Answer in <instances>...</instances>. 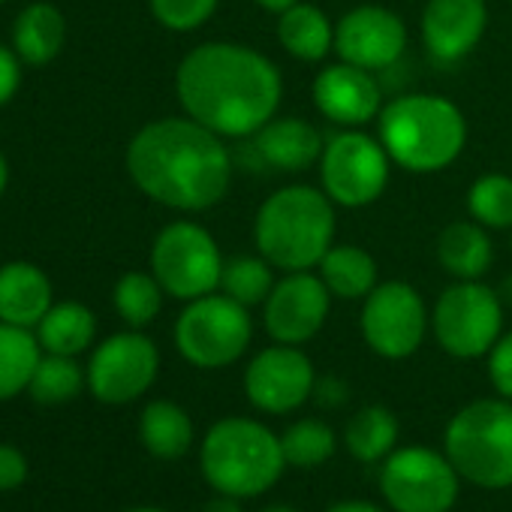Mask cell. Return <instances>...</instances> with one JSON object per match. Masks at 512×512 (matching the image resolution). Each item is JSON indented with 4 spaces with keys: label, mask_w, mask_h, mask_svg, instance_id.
<instances>
[{
    "label": "cell",
    "mask_w": 512,
    "mask_h": 512,
    "mask_svg": "<svg viewBox=\"0 0 512 512\" xmlns=\"http://www.w3.org/2000/svg\"><path fill=\"white\" fill-rule=\"evenodd\" d=\"M175 94L187 118L223 139H244L278 115L284 79L253 46L202 43L178 64Z\"/></svg>",
    "instance_id": "cell-1"
},
{
    "label": "cell",
    "mask_w": 512,
    "mask_h": 512,
    "mask_svg": "<svg viewBox=\"0 0 512 512\" xmlns=\"http://www.w3.org/2000/svg\"><path fill=\"white\" fill-rule=\"evenodd\" d=\"M133 184L175 211L214 208L232 181V157L223 136L193 118H160L145 124L127 148Z\"/></svg>",
    "instance_id": "cell-2"
},
{
    "label": "cell",
    "mask_w": 512,
    "mask_h": 512,
    "mask_svg": "<svg viewBox=\"0 0 512 512\" xmlns=\"http://www.w3.org/2000/svg\"><path fill=\"white\" fill-rule=\"evenodd\" d=\"M335 208L323 187L287 184L275 190L253 217L256 253L281 272H314L335 244Z\"/></svg>",
    "instance_id": "cell-3"
},
{
    "label": "cell",
    "mask_w": 512,
    "mask_h": 512,
    "mask_svg": "<svg viewBox=\"0 0 512 512\" xmlns=\"http://www.w3.org/2000/svg\"><path fill=\"white\" fill-rule=\"evenodd\" d=\"M377 139L389 160L407 172L449 169L467 145L464 112L440 94H401L377 118Z\"/></svg>",
    "instance_id": "cell-4"
},
{
    "label": "cell",
    "mask_w": 512,
    "mask_h": 512,
    "mask_svg": "<svg viewBox=\"0 0 512 512\" xmlns=\"http://www.w3.org/2000/svg\"><path fill=\"white\" fill-rule=\"evenodd\" d=\"M202 473L208 485L232 497H256L269 491L284 467V446L263 422L229 416L208 428L202 440Z\"/></svg>",
    "instance_id": "cell-5"
},
{
    "label": "cell",
    "mask_w": 512,
    "mask_h": 512,
    "mask_svg": "<svg viewBox=\"0 0 512 512\" xmlns=\"http://www.w3.org/2000/svg\"><path fill=\"white\" fill-rule=\"evenodd\" d=\"M446 458L461 479L479 488L512 485V401L479 398L446 425Z\"/></svg>",
    "instance_id": "cell-6"
},
{
    "label": "cell",
    "mask_w": 512,
    "mask_h": 512,
    "mask_svg": "<svg viewBox=\"0 0 512 512\" xmlns=\"http://www.w3.org/2000/svg\"><path fill=\"white\" fill-rule=\"evenodd\" d=\"M247 311L250 308L238 305L226 293H208L187 302L175 323L178 353L205 371L238 362L253 338V320Z\"/></svg>",
    "instance_id": "cell-7"
},
{
    "label": "cell",
    "mask_w": 512,
    "mask_h": 512,
    "mask_svg": "<svg viewBox=\"0 0 512 512\" xmlns=\"http://www.w3.org/2000/svg\"><path fill=\"white\" fill-rule=\"evenodd\" d=\"M151 275L160 281L166 296L181 302L217 293L223 256L214 235L193 220L163 226L151 247Z\"/></svg>",
    "instance_id": "cell-8"
},
{
    "label": "cell",
    "mask_w": 512,
    "mask_h": 512,
    "mask_svg": "<svg viewBox=\"0 0 512 512\" xmlns=\"http://www.w3.org/2000/svg\"><path fill=\"white\" fill-rule=\"evenodd\" d=\"M503 299L482 281L449 284L431 311L437 344L455 359H479L503 335Z\"/></svg>",
    "instance_id": "cell-9"
},
{
    "label": "cell",
    "mask_w": 512,
    "mask_h": 512,
    "mask_svg": "<svg viewBox=\"0 0 512 512\" xmlns=\"http://www.w3.org/2000/svg\"><path fill=\"white\" fill-rule=\"evenodd\" d=\"M392 166L395 163L377 136L350 127L326 142L320 157V187L341 208H365L386 193Z\"/></svg>",
    "instance_id": "cell-10"
},
{
    "label": "cell",
    "mask_w": 512,
    "mask_h": 512,
    "mask_svg": "<svg viewBox=\"0 0 512 512\" xmlns=\"http://www.w3.org/2000/svg\"><path fill=\"white\" fill-rule=\"evenodd\" d=\"M458 470L428 446L395 449L380 470V491L395 512H449L458 497Z\"/></svg>",
    "instance_id": "cell-11"
},
{
    "label": "cell",
    "mask_w": 512,
    "mask_h": 512,
    "mask_svg": "<svg viewBox=\"0 0 512 512\" xmlns=\"http://www.w3.org/2000/svg\"><path fill=\"white\" fill-rule=\"evenodd\" d=\"M428 326L431 314L419 290L407 281H383L362 299V338L383 359L413 356L422 347Z\"/></svg>",
    "instance_id": "cell-12"
},
{
    "label": "cell",
    "mask_w": 512,
    "mask_h": 512,
    "mask_svg": "<svg viewBox=\"0 0 512 512\" xmlns=\"http://www.w3.org/2000/svg\"><path fill=\"white\" fill-rule=\"evenodd\" d=\"M160 371V353L142 332L106 338L88 365V386L103 404H130L145 395Z\"/></svg>",
    "instance_id": "cell-13"
},
{
    "label": "cell",
    "mask_w": 512,
    "mask_h": 512,
    "mask_svg": "<svg viewBox=\"0 0 512 512\" xmlns=\"http://www.w3.org/2000/svg\"><path fill=\"white\" fill-rule=\"evenodd\" d=\"M317 386V371L311 359L293 344H272L256 353L244 371V392L253 407L263 413H293L302 407Z\"/></svg>",
    "instance_id": "cell-14"
},
{
    "label": "cell",
    "mask_w": 512,
    "mask_h": 512,
    "mask_svg": "<svg viewBox=\"0 0 512 512\" xmlns=\"http://www.w3.org/2000/svg\"><path fill=\"white\" fill-rule=\"evenodd\" d=\"M332 311V293L317 272H284L263 302V326L275 344L302 347L320 335Z\"/></svg>",
    "instance_id": "cell-15"
},
{
    "label": "cell",
    "mask_w": 512,
    "mask_h": 512,
    "mask_svg": "<svg viewBox=\"0 0 512 512\" xmlns=\"http://www.w3.org/2000/svg\"><path fill=\"white\" fill-rule=\"evenodd\" d=\"M407 49V25L398 13L362 4L335 25V55L362 70H386Z\"/></svg>",
    "instance_id": "cell-16"
},
{
    "label": "cell",
    "mask_w": 512,
    "mask_h": 512,
    "mask_svg": "<svg viewBox=\"0 0 512 512\" xmlns=\"http://www.w3.org/2000/svg\"><path fill=\"white\" fill-rule=\"evenodd\" d=\"M311 100L326 121L341 124L344 130L377 121L386 106L374 73L347 61H338L317 73L311 85Z\"/></svg>",
    "instance_id": "cell-17"
},
{
    "label": "cell",
    "mask_w": 512,
    "mask_h": 512,
    "mask_svg": "<svg viewBox=\"0 0 512 512\" xmlns=\"http://www.w3.org/2000/svg\"><path fill=\"white\" fill-rule=\"evenodd\" d=\"M485 0H428L422 10V46L437 64L464 61L485 37Z\"/></svg>",
    "instance_id": "cell-18"
},
{
    "label": "cell",
    "mask_w": 512,
    "mask_h": 512,
    "mask_svg": "<svg viewBox=\"0 0 512 512\" xmlns=\"http://www.w3.org/2000/svg\"><path fill=\"white\" fill-rule=\"evenodd\" d=\"M253 151L278 172H305L323 157V136L308 118H272L253 136Z\"/></svg>",
    "instance_id": "cell-19"
},
{
    "label": "cell",
    "mask_w": 512,
    "mask_h": 512,
    "mask_svg": "<svg viewBox=\"0 0 512 512\" xmlns=\"http://www.w3.org/2000/svg\"><path fill=\"white\" fill-rule=\"evenodd\" d=\"M494 260V244L482 223L452 220L437 235V263L455 281H479Z\"/></svg>",
    "instance_id": "cell-20"
},
{
    "label": "cell",
    "mask_w": 512,
    "mask_h": 512,
    "mask_svg": "<svg viewBox=\"0 0 512 512\" xmlns=\"http://www.w3.org/2000/svg\"><path fill=\"white\" fill-rule=\"evenodd\" d=\"M52 308V284L31 263H10L0 269V323L40 326Z\"/></svg>",
    "instance_id": "cell-21"
},
{
    "label": "cell",
    "mask_w": 512,
    "mask_h": 512,
    "mask_svg": "<svg viewBox=\"0 0 512 512\" xmlns=\"http://www.w3.org/2000/svg\"><path fill=\"white\" fill-rule=\"evenodd\" d=\"M278 43L290 58L320 64L335 52V25L323 10L299 0L296 7L278 16Z\"/></svg>",
    "instance_id": "cell-22"
},
{
    "label": "cell",
    "mask_w": 512,
    "mask_h": 512,
    "mask_svg": "<svg viewBox=\"0 0 512 512\" xmlns=\"http://www.w3.org/2000/svg\"><path fill=\"white\" fill-rule=\"evenodd\" d=\"M317 275L332 293V299H344V302H362L380 284L374 256L356 244H338V241L320 260Z\"/></svg>",
    "instance_id": "cell-23"
},
{
    "label": "cell",
    "mask_w": 512,
    "mask_h": 512,
    "mask_svg": "<svg viewBox=\"0 0 512 512\" xmlns=\"http://www.w3.org/2000/svg\"><path fill=\"white\" fill-rule=\"evenodd\" d=\"M64 37H67V22L52 4H31L28 10H22L13 28L16 55L34 67L58 58Z\"/></svg>",
    "instance_id": "cell-24"
},
{
    "label": "cell",
    "mask_w": 512,
    "mask_h": 512,
    "mask_svg": "<svg viewBox=\"0 0 512 512\" xmlns=\"http://www.w3.org/2000/svg\"><path fill=\"white\" fill-rule=\"evenodd\" d=\"M97 335V317L79 302H61L46 311L37 326L40 347L58 356H79L91 347Z\"/></svg>",
    "instance_id": "cell-25"
},
{
    "label": "cell",
    "mask_w": 512,
    "mask_h": 512,
    "mask_svg": "<svg viewBox=\"0 0 512 512\" xmlns=\"http://www.w3.org/2000/svg\"><path fill=\"white\" fill-rule=\"evenodd\" d=\"M139 437L154 458L172 461L193 446V422L172 401H151L139 416Z\"/></svg>",
    "instance_id": "cell-26"
},
{
    "label": "cell",
    "mask_w": 512,
    "mask_h": 512,
    "mask_svg": "<svg viewBox=\"0 0 512 512\" xmlns=\"http://www.w3.org/2000/svg\"><path fill=\"white\" fill-rule=\"evenodd\" d=\"M40 359V338L31 329L0 323V401L31 386Z\"/></svg>",
    "instance_id": "cell-27"
},
{
    "label": "cell",
    "mask_w": 512,
    "mask_h": 512,
    "mask_svg": "<svg viewBox=\"0 0 512 512\" xmlns=\"http://www.w3.org/2000/svg\"><path fill=\"white\" fill-rule=\"evenodd\" d=\"M344 443H347V449H350V455L356 461H365V464L386 461L395 452V443H398V419H395V413L380 407V404L362 407L347 422Z\"/></svg>",
    "instance_id": "cell-28"
},
{
    "label": "cell",
    "mask_w": 512,
    "mask_h": 512,
    "mask_svg": "<svg viewBox=\"0 0 512 512\" xmlns=\"http://www.w3.org/2000/svg\"><path fill=\"white\" fill-rule=\"evenodd\" d=\"M275 287V266L263 253H238L223 260L220 293L235 299L244 308L263 305Z\"/></svg>",
    "instance_id": "cell-29"
},
{
    "label": "cell",
    "mask_w": 512,
    "mask_h": 512,
    "mask_svg": "<svg viewBox=\"0 0 512 512\" xmlns=\"http://www.w3.org/2000/svg\"><path fill=\"white\" fill-rule=\"evenodd\" d=\"M85 386V371L79 368L76 356H58V353H49L40 359L37 371H34V380L28 386V392L34 395L37 404H67L73 401Z\"/></svg>",
    "instance_id": "cell-30"
},
{
    "label": "cell",
    "mask_w": 512,
    "mask_h": 512,
    "mask_svg": "<svg viewBox=\"0 0 512 512\" xmlns=\"http://www.w3.org/2000/svg\"><path fill=\"white\" fill-rule=\"evenodd\" d=\"M163 296H166V290L160 287V281L154 275L127 272L115 284V311L121 314V320L127 326L142 329L157 320V314L163 308Z\"/></svg>",
    "instance_id": "cell-31"
},
{
    "label": "cell",
    "mask_w": 512,
    "mask_h": 512,
    "mask_svg": "<svg viewBox=\"0 0 512 512\" xmlns=\"http://www.w3.org/2000/svg\"><path fill=\"white\" fill-rule=\"evenodd\" d=\"M467 211L485 229H512V178L503 172L479 175L467 190Z\"/></svg>",
    "instance_id": "cell-32"
},
{
    "label": "cell",
    "mask_w": 512,
    "mask_h": 512,
    "mask_svg": "<svg viewBox=\"0 0 512 512\" xmlns=\"http://www.w3.org/2000/svg\"><path fill=\"white\" fill-rule=\"evenodd\" d=\"M284 458L293 467H317L329 461L338 449L335 431L320 419H299L281 434Z\"/></svg>",
    "instance_id": "cell-33"
},
{
    "label": "cell",
    "mask_w": 512,
    "mask_h": 512,
    "mask_svg": "<svg viewBox=\"0 0 512 512\" xmlns=\"http://www.w3.org/2000/svg\"><path fill=\"white\" fill-rule=\"evenodd\" d=\"M148 4L163 28L175 34H190L214 16L220 0H148Z\"/></svg>",
    "instance_id": "cell-34"
},
{
    "label": "cell",
    "mask_w": 512,
    "mask_h": 512,
    "mask_svg": "<svg viewBox=\"0 0 512 512\" xmlns=\"http://www.w3.org/2000/svg\"><path fill=\"white\" fill-rule=\"evenodd\" d=\"M488 377L497 395L512 401V332H503L488 350Z\"/></svg>",
    "instance_id": "cell-35"
},
{
    "label": "cell",
    "mask_w": 512,
    "mask_h": 512,
    "mask_svg": "<svg viewBox=\"0 0 512 512\" xmlns=\"http://www.w3.org/2000/svg\"><path fill=\"white\" fill-rule=\"evenodd\" d=\"M28 479V458L16 449L0 443V491H13Z\"/></svg>",
    "instance_id": "cell-36"
},
{
    "label": "cell",
    "mask_w": 512,
    "mask_h": 512,
    "mask_svg": "<svg viewBox=\"0 0 512 512\" xmlns=\"http://www.w3.org/2000/svg\"><path fill=\"white\" fill-rule=\"evenodd\" d=\"M22 85V67L19 55L7 46H0V106H7Z\"/></svg>",
    "instance_id": "cell-37"
},
{
    "label": "cell",
    "mask_w": 512,
    "mask_h": 512,
    "mask_svg": "<svg viewBox=\"0 0 512 512\" xmlns=\"http://www.w3.org/2000/svg\"><path fill=\"white\" fill-rule=\"evenodd\" d=\"M311 398H317L323 407H341L347 398H350V389H347V383L344 380H338V377H317V386H314V395Z\"/></svg>",
    "instance_id": "cell-38"
},
{
    "label": "cell",
    "mask_w": 512,
    "mask_h": 512,
    "mask_svg": "<svg viewBox=\"0 0 512 512\" xmlns=\"http://www.w3.org/2000/svg\"><path fill=\"white\" fill-rule=\"evenodd\" d=\"M202 512H244V506H241V497H232V494H220L217 491V497H211L202 506Z\"/></svg>",
    "instance_id": "cell-39"
},
{
    "label": "cell",
    "mask_w": 512,
    "mask_h": 512,
    "mask_svg": "<svg viewBox=\"0 0 512 512\" xmlns=\"http://www.w3.org/2000/svg\"><path fill=\"white\" fill-rule=\"evenodd\" d=\"M326 512H383V509L374 506V503H368V500H344V503L329 506Z\"/></svg>",
    "instance_id": "cell-40"
},
{
    "label": "cell",
    "mask_w": 512,
    "mask_h": 512,
    "mask_svg": "<svg viewBox=\"0 0 512 512\" xmlns=\"http://www.w3.org/2000/svg\"><path fill=\"white\" fill-rule=\"evenodd\" d=\"M256 7H260L263 13H272V16H281V13H287L290 7H296L299 0H253Z\"/></svg>",
    "instance_id": "cell-41"
},
{
    "label": "cell",
    "mask_w": 512,
    "mask_h": 512,
    "mask_svg": "<svg viewBox=\"0 0 512 512\" xmlns=\"http://www.w3.org/2000/svg\"><path fill=\"white\" fill-rule=\"evenodd\" d=\"M497 296L503 299V305H512V272L500 281V287H497Z\"/></svg>",
    "instance_id": "cell-42"
},
{
    "label": "cell",
    "mask_w": 512,
    "mask_h": 512,
    "mask_svg": "<svg viewBox=\"0 0 512 512\" xmlns=\"http://www.w3.org/2000/svg\"><path fill=\"white\" fill-rule=\"evenodd\" d=\"M7 181H10V166H7V157L0 154V196L7 190Z\"/></svg>",
    "instance_id": "cell-43"
},
{
    "label": "cell",
    "mask_w": 512,
    "mask_h": 512,
    "mask_svg": "<svg viewBox=\"0 0 512 512\" xmlns=\"http://www.w3.org/2000/svg\"><path fill=\"white\" fill-rule=\"evenodd\" d=\"M260 512H296V509L287 506V503H272V506H266V509H260Z\"/></svg>",
    "instance_id": "cell-44"
},
{
    "label": "cell",
    "mask_w": 512,
    "mask_h": 512,
    "mask_svg": "<svg viewBox=\"0 0 512 512\" xmlns=\"http://www.w3.org/2000/svg\"><path fill=\"white\" fill-rule=\"evenodd\" d=\"M130 512H166V509H154V506H142V509H130Z\"/></svg>",
    "instance_id": "cell-45"
},
{
    "label": "cell",
    "mask_w": 512,
    "mask_h": 512,
    "mask_svg": "<svg viewBox=\"0 0 512 512\" xmlns=\"http://www.w3.org/2000/svg\"><path fill=\"white\" fill-rule=\"evenodd\" d=\"M509 241H512V229H509Z\"/></svg>",
    "instance_id": "cell-46"
},
{
    "label": "cell",
    "mask_w": 512,
    "mask_h": 512,
    "mask_svg": "<svg viewBox=\"0 0 512 512\" xmlns=\"http://www.w3.org/2000/svg\"><path fill=\"white\" fill-rule=\"evenodd\" d=\"M0 4H4V0H0Z\"/></svg>",
    "instance_id": "cell-47"
}]
</instances>
